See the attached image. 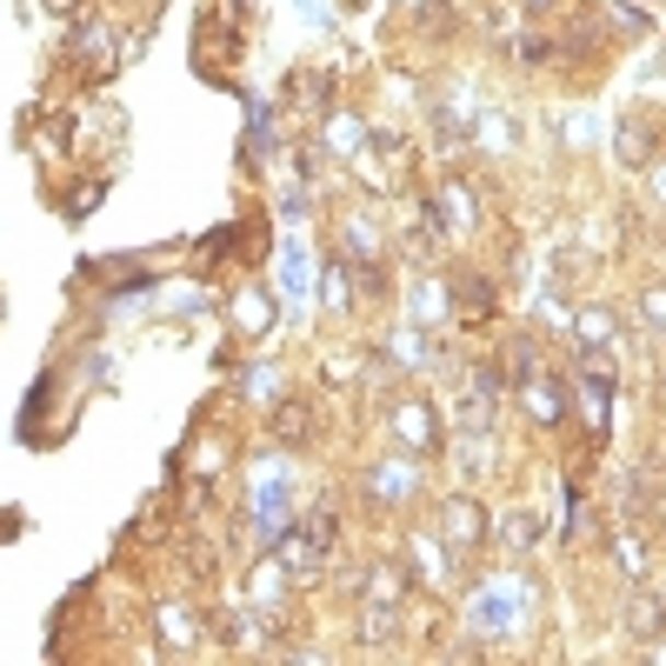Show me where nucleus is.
Segmentation results:
<instances>
[{
    "label": "nucleus",
    "instance_id": "nucleus-13",
    "mask_svg": "<svg viewBox=\"0 0 666 666\" xmlns=\"http://www.w3.org/2000/svg\"><path fill=\"white\" fill-rule=\"evenodd\" d=\"M453 300L467 320H486L493 313V280H453Z\"/></svg>",
    "mask_w": 666,
    "mask_h": 666
},
{
    "label": "nucleus",
    "instance_id": "nucleus-2",
    "mask_svg": "<svg viewBox=\"0 0 666 666\" xmlns=\"http://www.w3.org/2000/svg\"><path fill=\"white\" fill-rule=\"evenodd\" d=\"M267 547H274V560L287 566V579H307V573L320 566V553H326V540H320V533H313L307 520H294V527H280V533H274Z\"/></svg>",
    "mask_w": 666,
    "mask_h": 666
},
{
    "label": "nucleus",
    "instance_id": "nucleus-16",
    "mask_svg": "<svg viewBox=\"0 0 666 666\" xmlns=\"http://www.w3.org/2000/svg\"><path fill=\"white\" fill-rule=\"evenodd\" d=\"M320 300H326V307H347V267H341V261L320 267Z\"/></svg>",
    "mask_w": 666,
    "mask_h": 666
},
{
    "label": "nucleus",
    "instance_id": "nucleus-18",
    "mask_svg": "<svg viewBox=\"0 0 666 666\" xmlns=\"http://www.w3.org/2000/svg\"><path fill=\"white\" fill-rule=\"evenodd\" d=\"M533 540H540V514H507V547H520V553H527Z\"/></svg>",
    "mask_w": 666,
    "mask_h": 666
},
{
    "label": "nucleus",
    "instance_id": "nucleus-7",
    "mask_svg": "<svg viewBox=\"0 0 666 666\" xmlns=\"http://www.w3.org/2000/svg\"><path fill=\"white\" fill-rule=\"evenodd\" d=\"M233 326H240V333H267V326H274V294H261V287L240 294V300H233Z\"/></svg>",
    "mask_w": 666,
    "mask_h": 666
},
{
    "label": "nucleus",
    "instance_id": "nucleus-10",
    "mask_svg": "<svg viewBox=\"0 0 666 666\" xmlns=\"http://www.w3.org/2000/svg\"><path fill=\"white\" fill-rule=\"evenodd\" d=\"M367 493H374V500H406V493H413V467H400V460H393V467H374V473H367Z\"/></svg>",
    "mask_w": 666,
    "mask_h": 666
},
{
    "label": "nucleus",
    "instance_id": "nucleus-19",
    "mask_svg": "<svg viewBox=\"0 0 666 666\" xmlns=\"http://www.w3.org/2000/svg\"><path fill=\"white\" fill-rule=\"evenodd\" d=\"M607 400H613V387H607V374H600V380H594L587 393H579V406H587V421H594V427H607Z\"/></svg>",
    "mask_w": 666,
    "mask_h": 666
},
{
    "label": "nucleus",
    "instance_id": "nucleus-8",
    "mask_svg": "<svg viewBox=\"0 0 666 666\" xmlns=\"http://www.w3.org/2000/svg\"><path fill=\"white\" fill-rule=\"evenodd\" d=\"M473 633H514V600L507 594H480L473 600Z\"/></svg>",
    "mask_w": 666,
    "mask_h": 666
},
{
    "label": "nucleus",
    "instance_id": "nucleus-24",
    "mask_svg": "<svg viewBox=\"0 0 666 666\" xmlns=\"http://www.w3.org/2000/svg\"><path fill=\"white\" fill-rule=\"evenodd\" d=\"M88 8H94V0H47V14H67V21H73V14H88Z\"/></svg>",
    "mask_w": 666,
    "mask_h": 666
},
{
    "label": "nucleus",
    "instance_id": "nucleus-20",
    "mask_svg": "<svg viewBox=\"0 0 666 666\" xmlns=\"http://www.w3.org/2000/svg\"><path fill=\"white\" fill-rule=\"evenodd\" d=\"M640 320H646L653 333H666V287H646V294H640Z\"/></svg>",
    "mask_w": 666,
    "mask_h": 666
},
{
    "label": "nucleus",
    "instance_id": "nucleus-4",
    "mask_svg": "<svg viewBox=\"0 0 666 666\" xmlns=\"http://www.w3.org/2000/svg\"><path fill=\"white\" fill-rule=\"evenodd\" d=\"M274 440L280 447H307L313 440V406L307 400H280L274 406Z\"/></svg>",
    "mask_w": 666,
    "mask_h": 666
},
{
    "label": "nucleus",
    "instance_id": "nucleus-5",
    "mask_svg": "<svg viewBox=\"0 0 666 666\" xmlns=\"http://www.w3.org/2000/svg\"><path fill=\"white\" fill-rule=\"evenodd\" d=\"M627 633H633L640 646H646L653 633H666V600H659V594H640V600L627 607Z\"/></svg>",
    "mask_w": 666,
    "mask_h": 666
},
{
    "label": "nucleus",
    "instance_id": "nucleus-11",
    "mask_svg": "<svg viewBox=\"0 0 666 666\" xmlns=\"http://www.w3.org/2000/svg\"><path fill=\"white\" fill-rule=\"evenodd\" d=\"M393 633H400V613L367 600V613H360V640H367V646H393Z\"/></svg>",
    "mask_w": 666,
    "mask_h": 666
},
{
    "label": "nucleus",
    "instance_id": "nucleus-14",
    "mask_svg": "<svg viewBox=\"0 0 666 666\" xmlns=\"http://www.w3.org/2000/svg\"><path fill=\"white\" fill-rule=\"evenodd\" d=\"M367 600H380V607H400V600H406V579H400V566H374V579H367Z\"/></svg>",
    "mask_w": 666,
    "mask_h": 666
},
{
    "label": "nucleus",
    "instance_id": "nucleus-17",
    "mask_svg": "<svg viewBox=\"0 0 666 666\" xmlns=\"http://www.w3.org/2000/svg\"><path fill=\"white\" fill-rule=\"evenodd\" d=\"M579 341H594V347L613 341V313L607 307H587V313H579Z\"/></svg>",
    "mask_w": 666,
    "mask_h": 666
},
{
    "label": "nucleus",
    "instance_id": "nucleus-15",
    "mask_svg": "<svg viewBox=\"0 0 666 666\" xmlns=\"http://www.w3.org/2000/svg\"><path fill=\"white\" fill-rule=\"evenodd\" d=\"M620 160H627V166H646V160H653V134L627 120V127H620Z\"/></svg>",
    "mask_w": 666,
    "mask_h": 666
},
{
    "label": "nucleus",
    "instance_id": "nucleus-3",
    "mask_svg": "<svg viewBox=\"0 0 666 666\" xmlns=\"http://www.w3.org/2000/svg\"><path fill=\"white\" fill-rule=\"evenodd\" d=\"M440 533H447V547H453V553L467 560V553H473V547L486 540V514H480L473 500L460 493V500H447V514H440Z\"/></svg>",
    "mask_w": 666,
    "mask_h": 666
},
{
    "label": "nucleus",
    "instance_id": "nucleus-12",
    "mask_svg": "<svg viewBox=\"0 0 666 666\" xmlns=\"http://www.w3.org/2000/svg\"><path fill=\"white\" fill-rule=\"evenodd\" d=\"M594 21L613 27V34H627V41H633V34H653V14H646V8H600Z\"/></svg>",
    "mask_w": 666,
    "mask_h": 666
},
{
    "label": "nucleus",
    "instance_id": "nucleus-23",
    "mask_svg": "<svg viewBox=\"0 0 666 666\" xmlns=\"http://www.w3.org/2000/svg\"><path fill=\"white\" fill-rule=\"evenodd\" d=\"M440 307H447L440 287H421V294H413V320H440Z\"/></svg>",
    "mask_w": 666,
    "mask_h": 666
},
{
    "label": "nucleus",
    "instance_id": "nucleus-9",
    "mask_svg": "<svg viewBox=\"0 0 666 666\" xmlns=\"http://www.w3.org/2000/svg\"><path fill=\"white\" fill-rule=\"evenodd\" d=\"M153 627H160V640H166V646H194V640H200V620H194L187 607H160V620H153Z\"/></svg>",
    "mask_w": 666,
    "mask_h": 666
},
{
    "label": "nucleus",
    "instance_id": "nucleus-1",
    "mask_svg": "<svg viewBox=\"0 0 666 666\" xmlns=\"http://www.w3.org/2000/svg\"><path fill=\"white\" fill-rule=\"evenodd\" d=\"M393 440H400L406 453H440V440H447L440 406H434V400H400V406H393Z\"/></svg>",
    "mask_w": 666,
    "mask_h": 666
},
{
    "label": "nucleus",
    "instance_id": "nucleus-25",
    "mask_svg": "<svg viewBox=\"0 0 666 666\" xmlns=\"http://www.w3.org/2000/svg\"><path fill=\"white\" fill-rule=\"evenodd\" d=\"M527 8H553V0H527Z\"/></svg>",
    "mask_w": 666,
    "mask_h": 666
},
{
    "label": "nucleus",
    "instance_id": "nucleus-6",
    "mask_svg": "<svg viewBox=\"0 0 666 666\" xmlns=\"http://www.w3.org/2000/svg\"><path fill=\"white\" fill-rule=\"evenodd\" d=\"M520 400H527V413H533L540 427H553L560 413H566V393H560L553 380H527V387H520Z\"/></svg>",
    "mask_w": 666,
    "mask_h": 666
},
{
    "label": "nucleus",
    "instance_id": "nucleus-22",
    "mask_svg": "<svg viewBox=\"0 0 666 666\" xmlns=\"http://www.w3.org/2000/svg\"><path fill=\"white\" fill-rule=\"evenodd\" d=\"M613 553H620V566H627L633 579L646 573V553H640V540H633V533H613Z\"/></svg>",
    "mask_w": 666,
    "mask_h": 666
},
{
    "label": "nucleus",
    "instance_id": "nucleus-21",
    "mask_svg": "<svg viewBox=\"0 0 666 666\" xmlns=\"http://www.w3.org/2000/svg\"><path fill=\"white\" fill-rule=\"evenodd\" d=\"M94 200H101V187H94V181H80V187L67 194V220H88V214H94Z\"/></svg>",
    "mask_w": 666,
    "mask_h": 666
}]
</instances>
